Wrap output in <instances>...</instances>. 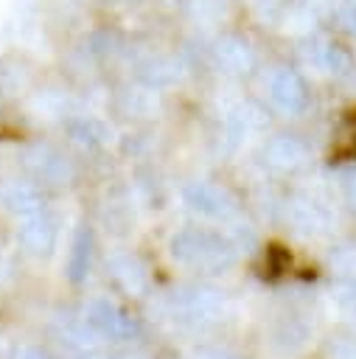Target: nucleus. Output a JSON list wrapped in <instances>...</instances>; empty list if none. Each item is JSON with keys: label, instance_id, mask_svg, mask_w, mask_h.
I'll return each mask as SVG.
<instances>
[{"label": "nucleus", "instance_id": "nucleus-1", "mask_svg": "<svg viewBox=\"0 0 356 359\" xmlns=\"http://www.w3.org/2000/svg\"><path fill=\"white\" fill-rule=\"evenodd\" d=\"M269 98L280 112H289V115L300 112L306 107V101H308L306 84L294 70H278L269 79Z\"/></svg>", "mask_w": 356, "mask_h": 359}, {"label": "nucleus", "instance_id": "nucleus-2", "mask_svg": "<svg viewBox=\"0 0 356 359\" xmlns=\"http://www.w3.org/2000/svg\"><path fill=\"white\" fill-rule=\"evenodd\" d=\"M219 59H221L224 67L241 73V70H247V67L252 65V50H249V45L241 42V39H227V42L219 45Z\"/></svg>", "mask_w": 356, "mask_h": 359}, {"label": "nucleus", "instance_id": "nucleus-3", "mask_svg": "<svg viewBox=\"0 0 356 359\" xmlns=\"http://www.w3.org/2000/svg\"><path fill=\"white\" fill-rule=\"evenodd\" d=\"M269 157H272V163H278V165H294V163L303 160V146H300L297 140H292V137H278V140L269 146Z\"/></svg>", "mask_w": 356, "mask_h": 359}, {"label": "nucleus", "instance_id": "nucleus-4", "mask_svg": "<svg viewBox=\"0 0 356 359\" xmlns=\"http://www.w3.org/2000/svg\"><path fill=\"white\" fill-rule=\"evenodd\" d=\"M350 157H356V132H353V137H350V143H348V149H345Z\"/></svg>", "mask_w": 356, "mask_h": 359}, {"label": "nucleus", "instance_id": "nucleus-5", "mask_svg": "<svg viewBox=\"0 0 356 359\" xmlns=\"http://www.w3.org/2000/svg\"><path fill=\"white\" fill-rule=\"evenodd\" d=\"M350 196H353V202H356V180H353V185H350Z\"/></svg>", "mask_w": 356, "mask_h": 359}]
</instances>
